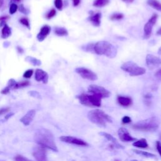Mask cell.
Listing matches in <instances>:
<instances>
[{
  "label": "cell",
  "instance_id": "1",
  "mask_svg": "<svg viewBox=\"0 0 161 161\" xmlns=\"http://www.w3.org/2000/svg\"><path fill=\"white\" fill-rule=\"evenodd\" d=\"M35 142L39 146L48 148L54 152H57L58 148L55 143L54 137L50 130L45 128H40L34 135Z\"/></svg>",
  "mask_w": 161,
  "mask_h": 161
},
{
  "label": "cell",
  "instance_id": "2",
  "mask_svg": "<svg viewBox=\"0 0 161 161\" xmlns=\"http://www.w3.org/2000/svg\"><path fill=\"white\" fill-rule=\"evenodd\" d=\"M94 52L98 55H104L113 59L117 56V48L107 41H100L94 45Z\"/></svg>",
  "mask_w": 161,
  "mask_h": 161
},
{
  "label": "cell",
  "instance_id": "3",
  "mask_svg": "<svg viewBox=\"0 0 161 161\" xmlns=\"http://www.w3.org/2000/svg\"><path fill=\"white\" fill-rule=\"evenodd\" d=\"M88 119L98 126L105 127L108 123L112 122V119L105 111L101 109H93L88 113Z\"/></svg>",
  "mask_w": 161,
  "mask_h": 161
},
{
  "label": "cell",
  "instance_id": "4",
  "mask_svg": "<svg viewBox=\"0 0 161 161\" xmlns=\"http://www.w3.org/2000/svg\"><path fill=\"white\" fill-rule=\"evenodd\" d=\"M159 127V121L155 117H151L136 123L132 127L134 130L140 132L155 131Z\"/></svg>",
  "mask_w": 161,
  "mask_h": 161
},
{
  "label": "cell",
  "instance_id": "5",
  "mask_svg": "<svg viewBox=\"0 0 161 161\" xmlns=\"http://www.w3.org/2000/svg\"><path fill=\"white\" fill-rule=\"evenodd\" d=\"M121 69L128 72L131 76H138L144 74L146 72L145 68L139 66L133 62H127L121 66Z\"/></svg>",
  "mask_w": 161,
  "mask_h": 161
},
{
  "label": "cell",
  "instance_id": "6",
  "mask_svg": "<svg viewBox=\"0 0 161 161\" xmlns=\"http://www.w3.org/2000/svg\"><path fill=\"white\" fill-rule=\"evenodd\" d=\"M88 93L90 94H94L100 96L102 98H108L111 95V93L106 90L105 88L102 86H97L94 84L90 85L88 88Z\"/></svg>",
  "mask_w": 161,
  "mask_h": 161
},
{
  "label": "cell",
  "instance_id": "7",
  "mask_svg": "<svg viewBox=\"0 0 161 161\" xmlns=\"http://www.w3.org/2000/svg\"><path fill=\"white\" fill-rule=\"evenodd\" d=\"M76 72L83 79L90 81H96L98 79V76L94 72L85 67H78L76 69Z\"/></svg>",
  "mask_w": 161,
  "mask_h": 161
},
{
  "label": "cell",
  "instance_id": "8",
  "mask_svg": "<svg viewBox=\"0 0 161 161\" xmlns=\"http://www.w3.org/2000/svg\"><path fill=\"white\" fill-rule=\"evenodd\" d=\"M157 18H158V15L157 14H154L149 19V20H148L147 22V23L145 25L144 35V39H147L151 36L152 31V28L157 21Z\"/></svg>",
  "mask_w": 161,
  "mask_h": 161
},
{
  "label": "cell",
  "instance_id": "9",
  "mask_svg": "<svg viewBox=\"0 0 161 161\" xmlns=\"http://www.w3.org/2000/svg\"><path fill=\"white\" fill-rule=\"evenodd\" d=\"M146 64L148 69L153 70L161 65V59L155 56L148 54L146 57Z\"/></svg>",
  "mask_w": 161,
  "mask_h": 161
},
{
  "label": "cell",
  "instance_id": "10",
  "mask_svg": "<svg viewBox=\"0 0 161 161\" xmlns=\"http://www.w3.org/2000/svg\"><path fill=\"white\" fill-rule=\"evenodd\" d=\"M33 155L36 161H48L45 148L43 147L37 146L35 147L33 151Z\"/></svg>",
  "mask_w": 161,
  "mask_h": 161
},
{
  "label": "cell",
  "instance_id": "11",
  "mask_svg": "<svg viewBox=\"0 0 161 161\" xmlns=\"http://www.w3.org/2000/svg\"><path fill=\"white\" fill-rule=\"evenodd\" d=\"M60 140L63 142L79 146H88V145L84 140L71 136H62L60 137Z\"/></svg>",
  "mask_w": 161,
  "mask_h": 161
},
{
  "label": "cell",
  "instance_id": "12",
  "mask_svg": "<svg viewBox=\"0 0 161 161\" xmlns=\"http://www.w3.org/2000/svg\"><path fill=\"white\" fill-rule=\"evenodd\" d=\"M118 134L120 139L123 142H133V141L137 140V139L132 137V136L128 132V130L125 128L121 127L119 128L118 131Z\"/></svg>",
  "mask_w": 161,
  "mask_h": 161
},
{
  "label": "cell",
  "instance_id": "13",
  "mask_svg": "<svg viewBox=\"0 0 161 161\" xmlns=\"http://www.w3.org/2000/svg\"><path fill=\"white\" fill-rule=\"evenodd\" d=\"M36 115V111L35 109H31L21 119L20 121L25 126H28L30 124V123L33 121Z\"/></svg>",
  "mask_w": 161,
  "mask_h": 161
},
{
  "label": "cell",
  "instance_id": "14",
  "mask_svg": "<svg viewBox=\"0 0 161 161\" xmlns=\"http://www.w3.org/2000/svg\"><path fill=\"white\" fill-rule=\"evenodd\" d=\"M35 79L38 82H43L44 84H47L48 79V76L46 72L42 69H36L35 74Z\"/></svg>",
  "mask_w": 161,
  "mask_h": 161
},
{
  "label": "cell",
  "instance_id": "15",
  "mask_svg": "<svg viewBox=\"0 0 161 161\" xmlns=\"http://www.w3.org/2000/svg\"><path fill=\"white\" fill-rule=\"evenodd\" d=\"M51 30V29L48 25H44V27H42L39 34L37 35L36 36L37 39H38L39 42H42L46 38L47 36L50 33Z\"/></svg>",
  "mask_w": 161,
  "mask_h": 161
},
{
  "label": "cell",
  "instance_id": "16",
  "mask_svg": "<svg viewBox=\"0 0 161 161\" xmlns=\"http://www.w3.org/2000/svg\"><path fill=\"white\" fill-rule=\"evenodd\" d=\"M99 134L101 135L102 136H103V137H104L105 139H106L108 141L111 142L115 147L118 148H124V147H123L121 144H120L118 142L117 140L115 137H113V136L111 135V134L106 133V132H102Z\"/></svg>",
  "mask_w": 161,
  "mask_h": 161
},
{
  "label": "cell",
  "instance_id": "17",
  "mask_svg": "<svg viewBox=\"0 0 161 161\" xmlns=\"http://www.w3.org/2000/svg\"><path fill=\"white\" fill-rule=\"evenodd\" d=\"M88 98L90 103L91 104L92 106L96 107H100L102 105V98L98 95L94 94H88Z\"/></svg>",
  "mask_w": 161,
  "mask_h": 161
},
{
  "label": "cell",
  "instance_id": "18",
  "mask_svg": "<svg viewBox=\"0 0 161 161\" xmlns=\"http://www.w3.org/2000/svg\"><path fill=\"white\" fill-rule=\"evenodd\" d=\"M101 18H102V13L100 12H98V13L91 15L89 17V20L94 27H100L101 25Z\"/></svg>",
  "mask_w": 161,
  "mask_h": 161
},
{
  "label": "cell",
  "instance_id": "19",
  "mask_svg": "<svg viewBox=\"0 0 161 161\" xmlns=\"http://www.w3.org/2000/svg\"><path fill=\"white\" fill-rule=\"evenodd\" d=\"M118 103L123 106H129L132 104V100L130 97L125 96H118Z\"/></svg>",
  "mask_w": 161,
  "mask_h": 161
},
{
  "label": "cell",
  "instance_id": "20",
  "mask_svg": "<svg viewBox=\"0 0 161 161\" xmlns=\"http://www.w3.org/2000/svg\"><path fill=\"white\" fill-rule=\"evenodd\" d=\"M78 99L79 100V102L84 105V106H89V107H93L91 104L90 103V100H89V98H88V94H85V93H83V94H81L80 95H79L78 96Z\"/></svg>",
  "mask_w": 161,
  "mask_h": 161
},
{
  "label": "cell",
  "instance_id": "21",
  "mask_svg": "<svg viewBox=\"0 0 161 161\" xmlns=\"http://www.w3.org/2000/svg\"><path fill=\"white\" fill-rule=\"evenodd\" d=\"M133 146L141 148H147L148 146V144L147 143V141L145 139H141L140 140H136L135 142L133 143Z\"/></svg>",
  "mask_w": 161,
  "mask_h": 161
},
{
  "label": "cell",
  "instance_id": "22",
  "mask_svg": "<svg viewBox=\"0 0 161 161\" xmlns=\"http://www.w3.org/2000/svg\"><path fill=\"white\" fill-rule=\"evenodd\" d=\"M132 151L135 153L136 154H138L139 155L147 157V158H156L157 156L155 154H153L152 153L150 152H147L145 151H139V150H136V149H133L132 150Z\"/></svg>",
  "mask_w": 161,
  "mask_h": 161
},
{
  "label": "cell",
  "instance_id": "23",
  "mask_svg": "<svg viewBox=\"0 0 161 161\" xmlns=\"http://www.w3.org/2000/svg\"><path fill=\"white\" fill-rule=\"evenodd\" d=\"M11 34V30L6 24H5L2 30V37L3 39H7Z\"/></svg>",
  "mask_w": 161,
  "mask_h": 161
},
{
  "label": "cell",
  "instance_id": "24",
  "mask_svg": "<svg viewBox=\"0 0 161 161\" xmlns=\"http://www.w3.org/2000/svg\"><path fill=\"white\" fill-rule=\"evenodd\" d=\"M147 4L154 9L161 11V3L157 0H147Z\"/></svg>",
  "mask_w": 161,
  "mask_h": 161
},
{
  "label": "cell",
  "instance_id": "25",
  "mask_svg": "<svg viewBox=\"0 0 161 161\" xmlns=\"http://www.w3.org/2000/svg\"><path fill=\"white\" fill-rule=\"evenodd\" d=\"M55 33L60 36H67L68 35L67 30L63 27H56L54 30Z\"/></svg>",
  "mask_w": 161,
  "mask_h": 161
},
{
  "label": "cell",
  "instance_id": "26",
  "mask_svg": "<svg viewBox=\"0 0 161 161\" xmlns=\"http://www.w3.org/2000/svg\"><path fill=\"white\" fill-rule=\"evenodd\" d=\"M109 2V0H95L93 3V6L97 8H102L107 5Z\"/></svg>",
  "mask_w": 161,
  "mask_h": 161
},
{
  "label": "cell",
  "instance_id": "27",
  "mask_svg": "<svg viewBox=\"0 0 161 161\" xmlns=\"http://www.w3.org/2000/svg\"><path fill=\"white\" fill-rule=\"evenodd\" d=\"M29 85H30V82L27 81H21L19 82H17L14 90H17V89H19V88H22L24 87H26V86H28Z\"/></svg>",
  "mask_w": 161,
  "mask_h": 161
},
{
  "label": "cell",
  "instance_id": "28",
  "mask_svg": "<svg viewBox=\"0 0 161 161\" xmlns=\"http://www.w3.org/2000/svg\"><path fill=\"white\" fill-rule=\"evenodd\" d=\"M123 17H124V15H123L122 13H115L110 17V19L111 20H119L123 18Z\"/></svg>",
  "mask_w": 161,
  "mask_h": 161
},
{
  "label": "cell",
  "instance_id": "29",
  "mask_svg": "<svg viewBox=\"0 0 161 161\" xmlns=\"http://www.w3.org/2000/svg\"><path fill=\"white\" fill-rule=\"evenodd\" d=\"M18 7L17 4L12 3L10 6V13L11 15H13L14 13H16L17 11L18 10Z\"/></svg>",
  "mask_w": 161,
  "mask_h": 161
},
{
  "label": "cell",
  "instance_id": "30",
  "mask_svg": "<svg viewBox=\"0 0 161 161\" xmlns=\"http://www.w3.org/2000/svg\"><path fill=\"white\" fill-rule=\"evenodd\" d=\"M54 5H55L56 7L59 10H62V9H63V0H55Z\"/></svg>",
  "mask_w": 161,
  "mask_h": 161
},
{
  "label": "cell",
  "instance_id": "31",
  "mask_svg": "<svg viewBox=\"0 0 161 161\" xmlns=\"http://www.w3.org/2000/svg\"><path fill=\"white\" fill-rule=\"evenodd\" d=\"M20 22L25 25V27H27L28 29H30V23L29 20L27 18H22L20 20Z\"/></svg>",
  "mask_w": 161,
  "mask_h": 161
},
{
  "label": "cell",
  "instance_id": "32",
  "mask_svg": "<svg viewBox=\"0 0 161 161\" xmlns=\"http://www.w3.org/2000/svg\"><path fill=\"white\" fill-rule=\"evenodd\" d=\"M29 59H30V60H29L30 63H31L34 66H39L41 64V62L38 59H36L35 58H33V57H29Z\"/></svg>",
  "mask_w": 161,
  "mask_h": 161
},
{
  "label": "cell",
  "instance_id": "33",
  "mask_svg": "<svg viewBox=\"0 0 161 161\" xmlns=\"http://www.w3.org/2000/svg\"><path fill=\"white\" fill-rule=\"evenodd\" d=\"M15 161H32L21 155H18L15 157Z\"/></svg>",
  "mask_w": 161,
  "mask_h": 161
},
{
  "label": "cell",
  "instance_id": "34",
  "mask_svg": "<svg viewBox=\"0 0 161 161\" xmlns=\"http://www.w3.org/2000/svg\"><path fill=\"white\" fill-rule=\"evenodd\" d=\"M33 71L32 69L27 70V71L25 72V73L23 74V78H30L33 75Z\"/></svg>",
  "mask_w": 161,
  "mask_h": 161
},
{
  "label": "cell",
  "instance_id": "35",
  "mask_svg": "<svg viewBox=\"0 0 161 161\" xmlns=\"http://www.w3.org/2000/svg\"><path fill=\"white\" fill-rule=\"evenodd\" d=\"M56 15V11L55 9H52L50 11L48 12V13L47 14V19H51L52 18H53L55 15Z\"/></svg>",
  "mask_w": 161,
  "mask_h": 161
},
{
  "label": "cell",
  "instance_id": "36",
  "mask_svg": "<svg viewBox=\"0 0 161 161\" xmlns=\"http://www.w3.org/2000/svg\"><path fill=\"white\" fill-rule=\"evenodd\" d=\"M17 82H16L13 79H11L9 81H8V86L10 88V89H13L14 90V88L15 86L16 85Z\"/></svg>",
  "mask_w": 161,
  "mask_h": 161
},
{
  "label": "cell",
  "instance_id": "37",
  "mask_svg": "<svg viewBox=\"0 0 161 161\" xmlns=\"http://www.w3.org/2000/svg\"><path fill=\"white\" fill-rule=\"evenodd\" d=\"M132 121V119L130 117L128 116H125L122 118V123H124V124H127V123H130Z\"/></svg>",
  "mask_w": 161,
  "mask_h": 161
},
{
  "label": "cell",
  "instance_id": "38",
  "mask_svg": "<svg viewBox=\"0 0 161 161\" xmlns=\"http://www.w3.org/2000/svg\"><path fill=\"white\" fill-rule=\"evenodd\" d=\"M156 148H157V150L160 155V156L161 157V142L159 141H157L156 142Z\"/></svg>",
  "mask_w": 161,
  "mask_h": 161
},
{
  "label": "cell",
  "instance_id": "39",
  "mask_svg": "<svg viewBox=\"0 0 161 161\" xmlns=\"http://www.w3.org/2000/svg\"><path fill=\"white\" fill-rule=\"evenodd\" d=\"M29 94L34 97V98H40L41 96L40 95V94L38 93V92H36V91H31V92H29Z\"/></svg>",
  "mask_w": 161,
  "mask_h": 161
},
{
  "label": "cell",
  "instance_id": "40",
  "mask_svg": "<svg viewBox=\"0 0 161 161\" xmlns=\"http://www.w3.org/2000/svg\"><path fill=\"white\" fill-rule=\"evenodd\" d=\"M10 110V108H4L0 109V116L8 112V111Z\"/></svg>",
  "mask_w": 161,
  "mask_h": 161
},
{
  "label": "cell",
  "instance_id": "41",
  "mask_svg": "<svg viewBox=\"0 0 161 161\" xmlns=\"http://www.w3.org/2000/svg\"><path fill=\"white\" fill-rule=\"evenodd\" d=\"M18 9H19V11H20V12H21V13H24V14L27 13V10H26V8H25L24 7L23 5H20V6H19Z\"/></svg>",
  "mask_w": 161,
  "mask_h": 161
},
{
  "label": "cell",
  "instance_id": "42",
  "mask_svg": "<svg viewBox=\"0 0 161 161\" xmlns=\"http://www.w3.org/2000/svg\"><path fill=\"white\" fill-rule=\"evenodd\" d=\"M10 88L8 87V86H7V87L5 88L3 90H2V91H1V93L3 94H7L10 93Z\"/></svg>",
  "mask_w": 161,
  "mask_h": 161
},
{
  "label": "cell",
  "instance_id": "43",
  "mask_svg": "<svg viewBox=\"0 0 161 161\" xmlns=\"http://www.w3.org/2000/svg\"><path fill=\"white\" fill-rule=\"evenodd\" d=\"M155 76L157 79L161 80V69H160L159 70H158L155 74Z\"/></svg>",
  "mask_w": 161,
  "mask_h": 161
},
{
  "label": "cell",
  "instance_id": "44",
  "mask_svg": "<svg viewBox=\"0 0 161 161\" xmlns=\"http://www.w3.org/2000/svg\"><path fill=\"white\" fill-rule=\"evenodd\" d=\"M72 1H73V5L74 6H78L81 2V0H72Z\"/></svg>",
  "mask_w": 161,
  "mask_h": 161
},
{
  "label": "cell",
  "instance_id": "45",
  "mask_svg": "<svg viewBox=\"0 0 161 161\" xmlns=\"http://www.w3.org/2000/svg\"><path fill=\"white\" fill-rule=\"evenodd\" d=\"M9 18L8 16H3V17H0V21L2 22H5L6 20H8Z\"/></svg>",
  "mask_w": 161,
  "mask_h": 161
},
{
  "label": "cell",
  "instance_id": "46",
  "mask_svg": "<svg viewBox=\"0 0 161 161\" xmlns=\"http://www.w3.org/2000/svg\"><path fill=\"white\" fill-rule=\"evenodd\" d=\"M121 1H123L125 3H132L134 0H121Z\"/></svg>",
  "mask_w": 161,
  "mask_h": 161
},
{
  "label": "cell",
  "instance_id": "47",
  "mask_svg": "<svg viewBox=\"0 0 161 161\" xmlns=\"http://www.w3.org/2000/svg\"><path fill=\"white\" fill-rule=\"evenodd\" d=\"M14 115L13 113H11V114H9V115L5 116V119H6V120H8L10 117H11L12 115Z\"/></svg>",
  "mask_w": 161,
  "mask_h": 161
},
{
  "label": "cell",
  "instance_id": "48",
  "mask_svg": "<svg viewBox=\"0 0 161 161\" xmlns=\"http://www.w3.org/2000/svg\"><path fill=\"white\" fill-rule=\"evenodd\" d=\"M3 3H4L3 0H0V8H1L3 6Z\"/></svg>",
  "mask_w": 161,
  "mask_h": 161
},
{
  "label": "cell",
  "instance_id": "49",
  "mask_svg": "<svg viewBox=\"0 0 161 161\" xmlns=\"http://www.w3.org/2000/svg\"><path fill=\"white\" fill-rule=\"evenodd\" d=\"M11 1L14 3H20L21 2V0H11Z\"/></svg>",
  "mask_w": 161,
  "mask_h": 161
},
{
  "label": "cell",
  "instance_id": "50",
  "mask_svg": "<svg viewBox=\"0 0 161 161\" xmlns=\"http://www.w3.org/2000/svg\"><path fill=\"white\" fill-rule=\"evenodd\" d=\"M157 35H161V28L157 32Z\"/></svg>",
  "mask_w": 161,
  "mask_h": 161
},
{
  "label": "cell",
  "instance_id": "51",
  "mask_svg": "<svg viewBox=\"0 0 161 161\" xmlns=\"http://www.w3.org/2000/svg\"><path fill=\"white\" fill-rule=\"evenodd\" d=\"M158 54H160V55H161V47H160L159 49V51H158Z\"/></svg>",
  "mask_w": 161,
  "mask_h": 161
},
{
  "label": "cell",
  "instance_id": "52",
  "mask_svg": "<svg viewBox=\"0 0 161 161\" xmlns=\"http://www.w3.org/2000/svg\"><path fill=\"white\" fill-rule=\"evenodd\" d=\"M115 161H120V160H117V159H116V160H115Z\"/></svg>",
  "mask_w": 161,
  "mask_h": 161
},
{
  "label": "cell",
  "instance_id": "53",
  "mask_svg": "<svg viewBox=\"0 0 161 161\" xmlns=\"http://www.w3.org/2000/svg\"><path fill=\"white\" fill-rule=\"evenodd\" d=\"M132 161H137V160H132Z\"/></svg>",
  "mask_w": 161,
  "mask_h": 161
}]
</instances>
